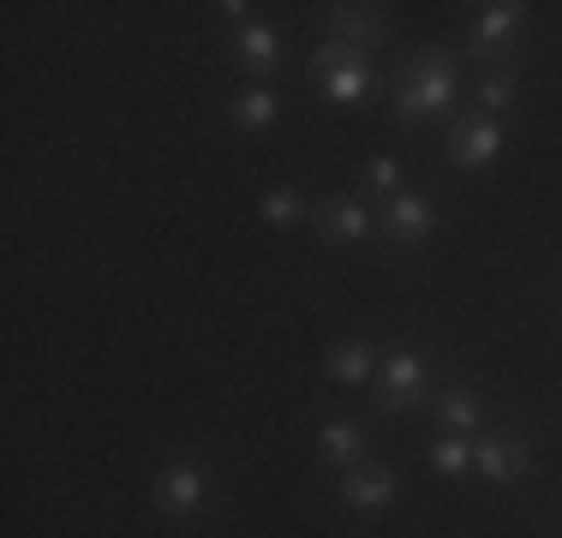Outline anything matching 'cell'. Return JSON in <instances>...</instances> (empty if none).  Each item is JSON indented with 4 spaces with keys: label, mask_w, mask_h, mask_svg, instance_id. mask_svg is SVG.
I'll return each mask as SVG.
<instances>
[{
    "label": "cell",
    "mask_w": 562,
    "mask_h": 538,
    "mask_svg": "<svg viewBox=\"0 0 562 538\" xmlns=\"http://www.w3.org/2000/svg\"><path fill=\"white\" fill-rule=\"evenodd\" d=\"M454 102V60L443 48H425L419 60H413L407 85L395 90V120L401 126H419L425 114H443Z\"/></svg>",
    "instance_id": "cell-1"
},
{
    "label": "cell",
    "mask_w": 562,
    "mask_h": 538,
    "mask_svg": "<svg viewBox=\"0 0 562 538\" xmlns=\"http://www.w3.org/2000/svg\"><path fill=\"white\" fill-rule=\"evenodd\" d=\"M497 150H503V132H497V120H491V114L454 120V132H449V161H454V168H491Z\"/></svg>",
    "instance_id": "cell-2"
},
{
    "label": "cell",
    "mask_w": 562,
    "mask_h": 538,
    "mask_svg": "<svg viewBox=\"0 0 562 538\" xmlns=\"http://www.w3.org/2000/svg\"><path fill=\"white\" fill-rule=\"evenodd\" d=\"M204 496H210V479H204L198 461H180V467H168V473L156 479V508H162V515H198Z\"/></svg>",
    "instance_id": "cell-3"
},
{
    "label": "cell",
    "mask_w": 562,
    "mask_h": 538,
    "mask_svg": "<svg viewBox=\"0 0 562 538\" xmlns=\"http://www.w3.org/2000/svg\"><path fill=\"white\" fill-rule=\"evenodd\" d=\"M437 227V204L419 192H395L390 204H383V234L395 239V246H419L425 234Z\"/></svg>",
    "instance_id": "cell-4"
},
{
    "label": "cell",
    "mask_w": 562,
    "mask_h": 538,
    "mask_svg": "<svg viewBox=\"0 0 562 538\" xmlns=\"http://www.w3.org/2000/svg\"><path fill=\"white\" fill-rule=\"evenodd\" d=\"M473 467L491 484H508V479L527 473V449H520L515 437H473Z\"/></svg>",
    "instance_id": "cell-5"
},
{
    "label": "cell",
    "mask_w": 562,
    "mask_h": 538,
    "mask_svg": "<svg viewBox=\"0 0 562 538\" xmlns=\"http://www.w3.org/2000/svg\"><path fill=\"white\" fill-rule=\"evenodd\" d=\"M341 496H347V508H359V515H378V508L395 503V479L383 473V467H353L347 484H341Z\"/></svg>",
    "instance_id": "cell-6"
},
{
    "label": "cell",
    "mask_w": 562,
    "mask_h": 538,
    "mask_svg": "<svg viewBox=\"0 0 562 538\" xmlns=\"http://www.w3.org/2000/svg\"><path fill=\"white\" fill-rule=\"evenodd\" d=\"M419 389H425V359L407 354V347H395L390 366H383V407H407Z\"/></svg>",
    "instance_id": "cell-7"
},
{
    "label": "cell",
    "mask_w": 562,
    "mask_h": 538,
    "mask_svg": "<svg viewBox=\"0 0 562 538\" xmlns=\"http://www.w3.org/2000/svg\"><path fill=\"white\" fill-rule=\"evenodd\" d=\"M317 227H324V239H366L371 234V210L359 204V198H324V210H317Z\"/></svg>",
    "instance_id": "cell-8"
},
{
    "label": "cell",
    "mask_w": 562,
    "mask_h": 538,
    "mask_svg": "<svg viewBox=\"0 0 562 538\" xmlns=\"http://www.w3.org/2000/svg\"><path fill=\"white\" fill-rule=\"evenodd\" d=\"M227 120H234L239 132H263V126H276V120H281V97L270 85H251L246 97L227 102Z\"/></svg>",
    "instance_id": "cell-9"
},
{
    "label": "cell",
    "mask_w": 562,
    "mask_h": 538,
    "mask_svg": "<svg viewBox=\"0 0 562 538\" xmlns=\"http://www.w3.org/2000/svg\"><path fill=\"white\" fill-rule=\"evenodd\" d=\"M371 371H378V354H371V341H336L329 347V377L347 389L371 383Z\"/></svg>",
    "instance_id": "cell-10"
},
{
    "label": "cell",
    "mask_w": 562,
    "mask_h": 538,
    "mask_svg": "<svg viewBox=\"0 0 562 538\" xmlns=\"http://www.w3.org/2000/svg\"><path fill=\"white\" fill-rule=\"evenodd\" d=\"M234 60L246 66V72H276V60H281V36L270 31V24H246V31H239Z\"/></svg>",
    "instance_id": "cell-11"
},
{
    "label": "cell",
    "mask_w": 562,
    "mask_h": 538,
    "mask_svg": "<svg viewBox=\"0 0 562 538\" xmlns=\"http://www.w3.org/2000/svg\"><path fill=\"white\" fill-rule=\"evenodd\" d=\"M520 24H527V7H508V0H497V7H479V24H473V48H497L503 36H515Z\"/></svg>",
    "instance_id": "cell-12"
},
{
    "label": "cell",
    "mask_w": 562,
    "mask_h": 538,
    "mask_svg": "<svg viewBox=\"0 0 562 538\" xmlns=\"http://www.w3.org/2000/svg\"><path fill=\"white\" fill-rule=\"evenodd\" d=\"M317 449H324V461H359V449H366V425L329 419L324 430H317Z\"/></svg>",
    "instance_id": "cell-13"
},
{
    "label": "cell",
    "mask_w": 562,
    "mask_h": 538,
    "mask_svg": "<svg viewBox=\"0 0 562 538\" xmlns=\"http://www.w3.org/2000/svg\"><path fill=\"white\" fill-rule=\"evenodd\" d=\"M437 413H443V425L454 430V437H479V395L443 389V395H437Z\"/></svg>",
    "instance_id": "cell-14"
},
{
    "label": "cell",
    "mask_w": 562,
    "mask_h": 538,
    "mask_svg": "<svg viewBox=\"0 0 562 538\" xmlns=\"http://www.w3.org/2000/svg\"><path fill=\"white\" fill-rule=\"evenodd\" d=\"M336 31H341V43H353L366 54L371 43H383V19H359V7H336Z\"/></svg>",
    "instance_id": "cell-15"
},
{
    "label": "cell",
    "mask_w": 562,
    "mask_h": 538,
    "mask_svg": "<svg viewBox=\"0 0 562 538\" xmlns=\"http://www.w3.org/2000/svg\"><path fill=\"white\" fill-rule=\"evenodd\" d=\"M431 467L437 473H467V467H473V437H437L431 442Z\"/></svg>",
    "instance_id": "cell-16"
},
{
    "label": "cell",
    "mask_w": 562,
    "mask_h": 538,
    "mask_svg": "<svg viewBox=\"0 0 562 538\" xmlns=\"http://www.w3.org/2000/svg\"><path fill=\"white\" fill-rule=\"evenodd\" d=\"M258 215H263L270 227H276V222H300V215H305V198L293 192V186H276V192H263Z\"/></svg>",
    "instance_id": "cell-17"
},
{
    "label": "cell",
    "mask_w": 562,
    "mask_h": 538,
    "mask_svg": "<svg viewBox=\"0 0 562 538\" xmlns=\"http://www.w3.org/2000/svg\"><path fill=\"white\" fill-rule=\"evenodd\" d=\"M395 180H401V161L395 156H378V161H366V192H395Z\"/></svg>",
    "instance_id": "cell-18"
},
{
    "label": "cell",
    "mask_w": 562,
    "mask_h": 538,
    "mask_svg": "<svg viewBox=\"0 0 562 538\" xmlns=\"http://www.w3.org/2000/svg\"><path fill=\"white\" fill-rule=\"evenodd\" d=\"M508 97H515V85H508V78H485V85H479V108H485V114H491V108H503Z\"/></svg>",
    "instance_id": "cell-19"
},
{
    "label": "cell",
    "mask_w": 562,
    "mask_h": 538,
    "mask_svg": "<svg viewBox=\"0 0 562 538\" xmlns=\"http://www.w3.org/2000/svg\"><path fill=\"white\" fill-rule=\"evenodd\" d=\"M216 12H222V19H227V24H246V12H251V7H246V0H222V7H216Z\"/></svg>",
    "instance_id": "cell-20"
}]
</instances>
